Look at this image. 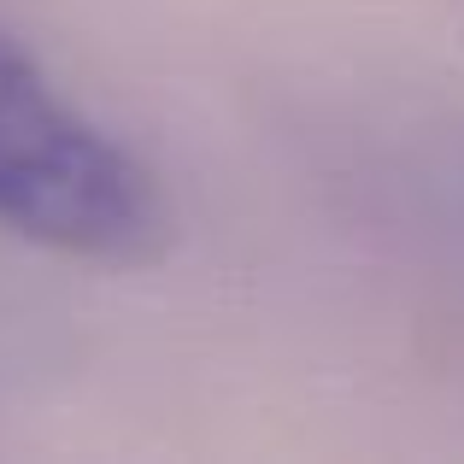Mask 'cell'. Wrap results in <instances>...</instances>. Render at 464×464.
<instances>
[{
    "mask_svg": "<svg viewBox=\"0 0 464 464\" xmlns=\"http://www.w3.org/2000/svg\"><path fill=\"white\" fill-rule=\"evenodd\" d=\"M0 224L77 259H148L165 236L153 177L0 42Z\"/></svg>",
    "mask_w": 464,
    "mask_h": 464,
    "instance_id": "1",
    "label": "cell"
}]
</instances>
